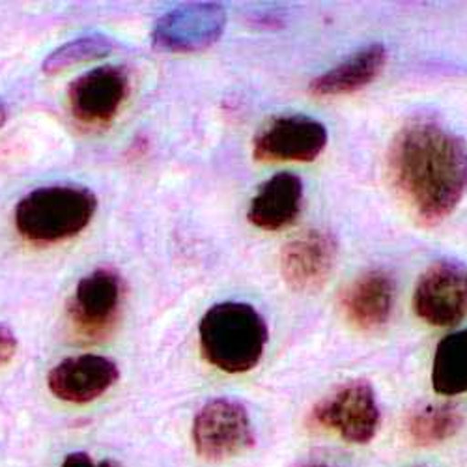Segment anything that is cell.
<instances>
[{
  "label": "cell",
  "instance_id": "1",
  "mask_svg": "<svg viewBox=\"0 0 467 467\" xmlns=\"http://www.w3.org/2000/svg\"><path fill=\"white\" fill-rule=\"evenodd\" d=\"M397 197L424 224L449 217L467 191L465 140L431 119L408 122L387 153Z\"/></svg>",
  "mask_w": 467,
  "mask_h": 467
},
{
  "label": "cell",
  "instance_id": "2",
  "mask_svg": "<svg viewBox=\"0 0 467 467\" xmlns=\"http://www.w3.org/2000/svg\"><path fill=\"white\" fill-rule=\"evenodd\" d=\"M201 352L215 368L242 374L258 365L267 344V326L247 303L213 305L201 320Z\"/></svg>",
  "mask_w": 467,
  "mask_h": 467
},
{
  "label": "cell",
  "instance_id": "3",
  "mask_svg": "<svg viewBox=\"0 0 467 467\" xmlns=\"http://www.w3.org/2000/svg\"><path fill=\"white\" fill-rule=\"evenodd\" d=\"M98 210L96 194L81 185L40 187L23 197L14 212L21 238L53 245L81 234Z\"/></svg>",
  "mask_w": 467,
  "mask_h": 467
},
{
  "label": "cell",
  "instance_id": "4",
  "mask_svg": "<svg viewBox=\"0 0 467 467\" xmlns=\"http://www.w3.org/2000/svg\"><path fill=\"white\" fill-rule=\"evenodd\" d=\"M192 445L208 462L244 454L254 445L247 410L230 399H215L201 408L192 420Z\"/></svg>",
  "mask_w": 467,
  "mask_h": 467
},
{
  "label": "cell",
  "instance_id": "5",
  "mask_svg": "<svg viewBox=\"0 0 467 467\" xmlns=\"http://www.w3.org/2000/svg\"><path fill=\"white\" fill-rule=\"evenodd\" d=\"M124 285L112 269H96L77 283L67 301V318L90 340L103 338L112 331L120 317Z\"/></svg>",
  "mask_w": 467,
  "mask_h": 467
},
{
  "label": "cell",
  "instance_id": "6",
  "mask_svg": "<svg viewBox=\"0 0 467 467\" xmlns=\"http://www.w3.org/2000/svg\"><path fill=\"white\" fill-rule=\"evenodd\" d=\"M415 315L436 327L456 326L467 315V269L451 260L428 267L413 292Z\"/></svg>",
  "mask_w": 467,
  "mask_h": 467
},
{
  "label": "cell",
  "instance_id": "7",
  "mask_svg": "<svg viewBox=\"0 0 467 467\" xmlns=\"http://www.w3.org/2000/svg\"><path fill=\"white\" fill-rule=\"evenodd\" d=\"M313 420L349 443L372 441L379 428V406L372 385L361 379L340 387L313 410Z\"/></svg>",
  "mask_w": 467,
  "mask_h": 467
},
{
  "label": "cell",
  "instance_id": "8",
  "mask_svg": "<svg viewBox=\"0 0 467 467\" xmlns=\"http://www.w3.org/2000/svg\"><path fill=\"white\" fill-rule=\"evenodd\" d=\"M131 90L124 67L103 66L83 73L69 85L71 114L85 126H107L120 112Z\"/></svg>",
  "mask_w": 467,
  "mask_h": 467
},
{
  "label": "cell",
  "instance_id": "9",
  "mask_svg": "<svg viewBox=\"0 0 467 467\" xmlns=\"http://www.w3.org/2000/svg\"><path fill=\"white\" fill-rule=\"evenodd\" d=\"M327 144V131L322 122L303 114L277 116L264 126L253 140V153L258 161H313Z\"/></svg>",
  "mask_w": 467,
  "mask_h": 467
},
{
  "label": "cell",
  "instance_id": "10",
  "mask_svg": "<svg viewBox=\"0 0 467 467\" xmlns=\"http://www.w3.org/2000/svg\"><path fill=\"white\" fill-rule=\"evenodd\" d=\"M226 25V12L213 3L176 8L153 26V44L163 51L197 53L213 46Z\"/></svg>",
  "mask_w": 467,
  "mask_h": 467
},
{
  "label": "cell",
  "instance_id": "11",
  "mask_svg": "<svg viewBox=\"0 0 467 467\" xmlns=\"http://www.w3.org/2000/svg\"><path fill=\"white\" fill-rule=\"evenodd\" d=\"M337 240L326 230H308L292 240L281 258L286 285L296 292L320 290L329 279L337 260Z\"/></svg>",
  "mask_w": 467,
  "mask_h": 467
},
{
  "label": "cell",
  "instance_id": "12",
  "mask_svg": "<svg viewBox=\"0 0 467 467\" xmlns=\"http://www.w3.org/2000/svg\"><path fill=\"white\" fill-rule=\"evenodd\" d=\"M120 370L112 359L83 354L60 361L47 376L49 391L69 404H88L119 381Z\"/></svg>",
  "mask_w": 467,
  "mask_h": 467
},
{
  "label": "cell",
  "instance_id": "13",
  "mask_svg": "<svg viewBox=\"0 0 467 467\" xmlns=\"http://www.w3.org/2000/svg\"><path fill=\"white\" fill-rule=\"evenodd\" d=\"M395 281L383 269H370L349 285L340 297L346 320L361 331H374L391 317Z\"/></svg>",
  "mask_w": 467,
  "mask_h": 467
},
{
  "label": "cell",
  "instance_id": "14",
  "mask_svg": "<svg viewBox=\"0 0 467 467\" xmlns=\"http://www.w3.org/2000/svg\"><path fill=\"white\" fill-rule=\"evenodd\" d=\"M303 208V182L292 172H279L260 185L249 206V221L262 230H283L296 223Z\"/></svg>",
  "mask_w": 467,
  "mask_h": 467
},
{
  "label": "cell",
  "instance_id": "15",
  "mask_svg": "<svg viewBox=\"0 0 467 467\" xmlns=\"http://www.w3.org/2000/svg\"><path fill=\"white\" fill-rule=\"evenodd\" d=\"M387 62V51L379 44H372L344 62L327 69L310 83L308 92L318 98L352 94L368 87L381 73Z\"/></svg>",
  "mask_w": 467,
  "mask_h": 467
},
{
  "label": "cell",
  "instance_id": "16",
  "mask_svg": "<svg viewBox=\"0 0 467 467\" xmlns=\"http://www.w3.org/2000/svg\"><path fill=\"white\" fill-rule=\"evenodd\" d=\"M432 387L443 397L467 393V329L447 335L438 344L432 363Z\"/></svg>",
  "mask_w": 467,
  "mask_h": 467
},
{
  "label": "cell",
  "instance_id": "17",
  "mask_svg": "<svg viewBox=\"0 0 467 467\" xmlns=\"http://www.w3.org/2000/svg\"><path fill=\"white\" fill-rule=\"evenodd\" d=\"M462 415L452 406H424L411 413L408 434L419 447H434L458 434Z\"/></svg>",
  "mask_w": 467,
  "mask_h": 467
},
{
  "label": "cell",
  "instance_id": "18",
  "mask_svg": "<svg viewBox=\"0 0 467 467\" xmlns=\"http://www.w3.org/2000/svg\"><path fill=\"white\" fill-rule=\"evenodd\" d=\"M112 49H114V44L109 36H101V34L83 36L79 40H73L58 47L57 51H53L44 62V73L57 75L73 66L99 60L107 57Z\"/></svg>",
  "mask_w": 467,
  "mask_h": 467
},
{
  "label": "cell",
  "instance_id": "19",
  "mask_svg": "<svg viewBox=\"0 0 467 467\" xmlns=\"http://www.w3.org/2000/svg\"><path fill=\"white\" fill-rule=\"evenodd\" d=\"M17 352V338L6 326H0V367L8 365Z\"/></svg>",
  "mask_w": 467,
  "mask_h": 467
},
{
  "label": "cell",
  "instance_id": "20",
  "mask_svg": "<svg viewBox=\"0 0 467 467\" xmlns=\"http://www.w3.org/2000/svg\"><path fill=\"white\" fill-rule=\"evenodd\" d=\"M60 467H99V463H96L85 452H71L66 456V460L62 462Z\"/></svg>",
  "mask_w": 467,
  "mask_h": 467
},
{
  "label": "cell",
  "instance_id": "21",
  "mask_svg": "<svg viewBox=\"0 0 467 467\" xmlns=\"http://www.w3.org/2000/svg\"><path fill=\"white\" fill-rule=\"evenodd\" d=\"M8 120V107L5 103H0V128H3Z\"/></svg>",
  "mask_w": 467,
  "mask_h": 467
},
{
  "label": "cell",
  "instance_id": "22",
  "mask_svg": "<svg viewBox=\"0 0 467 467\" xmlns=\"http://www.w3.org/2000/svg\"><path fill=\"white\" fill-rule=\"evenodd\" d=\"M99 463V467H120L119 463H114V462H110V460H105V462H98Z\"/></svg>",
  "mask_w": 467,
  "mask_h": 467
},
{
  "label": "cell",
  "instance_id": "23",
  "mask_svg": "<svg viewBox=\"0 0 467 467\" xmlns=\"http://www.w3.org/2000/svg\"><path fill=\"white\" fill-rule=\"evenodd\" d=\"M303 467H331V465H326V463H310V465H303Z\"/></svg>",
  "mask_w": 467,
  "mask_h": 467
}]
</instances>
